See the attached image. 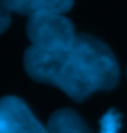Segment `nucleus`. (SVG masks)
<instances>
[{"label":"nucleus","mask_w":127,"mask_h":133,"mask_svg":"<svg viewBox=\"0 0 127 133\" xmlns=\"http://www.w3.org/2000/svg\"><path fill=\"white\" fill-rule=\"evenodd\" d=\"M24 69L34 81L60 88L73 101L112 90L120 81V68L112 51L88 34H79L71 45L54 51L30 45L24 52Z\"/></svg>","instance_id":"nucleus-1"},{"label":"nucleus","mask_w":127,"mask_h":133,"mask_svg":"<svg viewBox=\"0 0 127 133\" xmlns=\"http://www.w3.org/2000/svg\"><path fill=\"white\" fill-rule=\"evenodd\" d=\"M26 36L32 47L54 51L71 45L79 34L75 26L64 13H36L28 17L26 23Z\"/></svg>","instance_id":"nucleus-2"},{"label":"nucleus","mask_w":127,"mask_h":133,"mask_svg":"<svg viewBox=\"0 0 127 133\" xmlns=\"http://www.w3.org/2000/svg\"><path fill=\"white\" fill-rule=\"evenodd\" d=\"M0 133H51L32 114L23 99L8 96L0 99Z\"/></svg>","instance_id":"nucleus-3"},{"label":"nucleus","mask_w":127,"mask_h":133,"mask_svg":"<svg viewBox=\"0 0 127 133\" xmlns=\"http://www.w3.org/2000/svg\"><path fill=\"white\" fill-rule=\"evenodd\" d=\"M10 13L36 15V13H66L71 10L73 0H2Z\"/></svg>","instance_id":"nucleus-4"},{"label":"nucleus","mask_w":127,"mask_h":133,"mask_svg":"<svg viewBox=\"0 0 127 133\" xmlns=\"http://www.w3.org/2000/svg\"><path fill=\"white\" fill-rule=\"evenodd\" d=\"M47 128L51 133H92L84 120L71 109H60L49 118Z\"/></svg>","instance_id":"nucleus-5"},{"label":"nucleus","mask_w":127,"mask_h":133,"mask_svg":"<svg viewBox=\"0 0 127 133\" xmlns=\"http://www.w3.org/2000/svg\"><path fill=\"white\" fill-rule=\"evenodd\" d=\"M120 131H122V114L110 109L103 114L101 122H99V133H120Z\"/></svg>","instance_id":"nucleus-6"},{"label":"nucleus","mask_w":127,"mask_h":133,"mask_svg":"<svg viewBox=\"0 0 127 133\" xmlns=\"http://www.w3.org/2000/svg\"><path fill=\"white\" fill-rule=\"evenodd\" d=\"M10 26V11L6 10L4 2L0 0V34L6 32V28Z\"/></svg>","instance_id":"nucleus-7"}]
</instances>
